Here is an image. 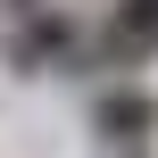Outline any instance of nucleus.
I'll list each match as a JSON object with an SVG mask.
<instances>
[{
    "label": "nucleus",
    "mask_w": 158,
    "mask_h": 158,
    "mask_svg": "<svg viewBox=\"0 0 158 158\" xmlns=\"http://www.w3.org/2000/svg\"><path fill=\"white\" fill-rule=\"evenodd\" d=\"M158 42V0H117V33H108V58H142Z\"/></svg>",
    "instance_id": "1"
},
{
    "label": "nucleus",
    "mask_w": 158,
    "mask_h": 158,
    "mask_svg": "<svg viewBox=\"0 0 158 158\" xmlns=\"http://www.w3.org/2000/svg\"><path fill=\"white\" fill-rule=\"evenodd\" d=\"M150 117H158L150 100H108V108H100V125H108V133H142Z\"/></svg>",
    "instance_id": "2"
}]
</instances>
